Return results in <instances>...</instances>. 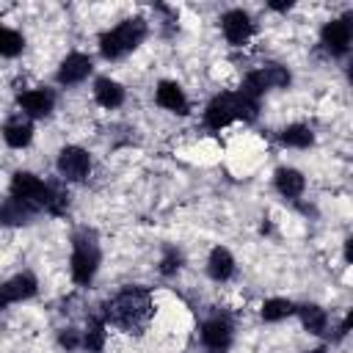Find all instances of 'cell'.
Wrapping results in <instances>:
<instances>
[{
	"label": "cell",
	"instance_id": "obj_2",
	"mask_svg": "<svg viewBox=\"0 0 353 353\" xmlns=\"http://www.w3.org/2000/svg\"><path fill=\"white\" fill-rule=\"evenodd\" d=\"M146 36V22L143 19H124L121 25L110 28L108 33H102L99 39V52L108 58V61H116L121 55H127L130 50H135Z\"/></svg>",
	"mask_w": 353,
	"mask_h": 353
},
{
	"label": "cell",
	"instance_id": "obj_16",
	"mask_svg": "<svg viewBox=\"0 0 353 353\" xmlns=\"http://www.w3.org/2000/svg\"><path fill=\"white\" fill-rule=\"evenodd\" d=\"M303 185H306V179H303V174L298 168H279L276 171V188H279L281 196L295 199V196L303 193Z\"/></svg>",
	"mask_w": 353,
	"mask_h": 353
},
{
	"label": "cell",
	"instance_id": "obj_4",
	"mask_svg": "<svg viewBox=\"0 0 353 353\" xmlns=\"http://www.w3.org/2000/svg\"><path fill=\"white\" fill-rule=\"evenodd\" d=\"M50 196H52V188L44 185L36 174H30V171H17L14 174V179H11V199L22 201L33 212L50 207Z\"/></svg>",
	"mask_w": 353,
	"mask_h": 353
},
{
	"label": "cell",
	"instance_id": "obj_11",
	"mask_svg": "<svg viewBox=\"0 0 353 353\" xmlns=\"http://www.w3.org/2000/svg\"><path fill=\"white\" fill-rule=\"evenodd\" d=\"M52 105H55V97H52L47 88H30V91L19 94V108H22L28 116H33V119L50 116Z\"/></svg>",
	"mask_w": 353,
	"mask_h": 353
},
{
	"label": "cell",
	"instance_id": "obj_5",
	"mask_svg": "<svg viewBox=\"0 0 353 353\" xmlns=\"http://www.w3.org/2000/svg\"><path fill=\"white\" fill-rule=\"evenodd\" d=\"M88 171H91V157H88L85 149H80V146H63L58 152V174L63 179L80 182V179L88 176Z\"/></svg>",
	"mask_w": 353,
	"mask_h": 353
},
{
	"label": "cell",
	"instance_id": "obj_21",
	"mask_svg": "<svg viewBox=\"0 0 353 353\" xmlns=\"http://www.w3.org/2000/svg\"><path fill=\"white\" fill-rule=\"evenodd\" d=\"M259 312H262V317H265L268 323H279V320L290 317V314L295 312V306H292L287 298H268Z\"/></svg>",
	"mask_w": 353,
	"mask_h": 353
},
{
	"label": "cell",
	"instance_id": "obj_23",
	"mask_svg": "<svg viewBox=\"0 0 353 353\" xmlns=\"http://www.w3.org/2000/svg\"><path fill=\"white\" fill-rule=\"evenodd\" d=\"M83 347L91 353H102L105 347V323L102 320H91L85 334H83Z\"/></svg>",
	"mask_w": 353,
	"mask_h": 353
},
{
	"label": "cell",
	"instance_id": "obj_27",
	"mask_svg": "<svg viewBox=\"0 0 353 353\" xmlns=\"http://www.w3.org/2000/svg\"><path fill=\"white\" fill-rule=\"evenodd\" d=\"M179 265H182V254L176 248H168L165 256H163V262H160V273L163 276H174L179 270Z\"/></svg>",
	"mask_w": 353,
	"mask_h": 353
},
{
	"label": "cell",
	"instance_id": "obj_8",
	"mask_svg": "<svg viewBox=\"0 0 353 353\" xmlns=\"http://www.w3.org/2000/svg\"><path fill=\"white\" fill-rule=\"evenodd\" d=\"M204 121H207L210 130H221L229 121H234V94L232 91H223V94L212 97L210 105H207V110H204Z\"/></svg>",
	"mask_w": 353,
	"mask_h": 353
},
{
	"label": "cell",
	"instance_id": "obj_29",
	"mask_svg": "<svg viewBox=\"0 0 353 353\" xmlns=\"http://www.w3.org/2000/svg\"><path fill=\"white\" fill-rule=\"evenodd\" d=\"M290 6H292V3H270V8H273V11H287Z\"/></svg>",
	"mask_w": 353,
	"mask_h": 353
},
{
	"label": "cell",
	"instance_id": "obj_17",
	"mask_svg": "<svg viewBox=\"0 0 353 353\" xmlns=\"http://www.w3.org/2000/svg\"><path fill=\"white\" fill-rule=\"evenodd\" d=\"M3 138L11 149H25L33 141V127L28 121H8L3 130Z\"/></svg>",
	"mask_w": 353,
	"mask_h": 353
},
{
	"label": "cell",
	"instance_id": "obj_9",
	"mask_svg": "<svg viewBox=\"0 0 353 353\" xmlns=\"http://www.w3.org/2000/svg\"><path fill=\"white\" fill-rule=\"evenodd\" d=\"M91 74V58L85 52H69L61 66H58V83L61 85H74Z\"/></svg>",
	"mask_w": 353,
	"mask_h": 353
},
{
	"label": "cell",
	"instance_id": "obj_30",
	"mask_svg": "<svg viewBox=\"0 0 353 353\" xmlns=\"http://www.w3.org/2000/svg\"><path fill=\"white\" fill-rule=\"evenodd\" d=\"M8 303H11V301H8V295H6V290H3V284H0V309L8 306Z\"/></svg>",
	"mask_w": 353,
	"mask_h": 353
},
{
	"label": "cell",
	"instance_id": "obj_22",
	"mask_svg": "<svg viewBox=\"0 0 353 353\" xmlns=\"http://www.w3.org/2000/svg\"><path fill=\"white\" fill-rule=\"evenodd\" d=\"M22 47H25V39H22L17 30L0 25V55H3V58H14V55L22 52Z\"/></svg>",
	"mask_w": 353,
	"mask_h": 353
},
{
	"label": "cell",
	"instance_id": "obj_18",
	"mask_svg": "<svg viewBox=\"0 0 353 353\" xmlns=\"http://www.w3.org/2000/svg\"><path fill=\"white\" fill-rule=\"evenodd\" d=\"M298 317H301V325L309 331V334H323L325 331V323H328V314L314 306V303H303L298 309Z\"/></svg>",
	"mask_w": 353,
	"mask_h": 353
},
{
	"label": "cell",
	"instance_id": "obj_25",
	"mask_svg": "<svg viewBox=\"0 0 353 353\" xmlns=\"http://www.w3.org/2000/svg\"><path fill=\"white\" fill-rule=\"evenodd\" d=\"M268 88H270V85H268V80H265L262 69L248 72V74H245V80H243V94H245V97H251V99H259V94H265Z\"/></svg>",
	"mask_w": 353,
	"mask_h": 353
},
{
	"label": "cell",
	"instance_id": "obj_1",
	"mask_svg": "<svg viewBox=\"0 0 353 353\" xmlns=\"http://www.w3.org/2000/svg\"><path fill=\"white\" fill-rule=\"evenodd\" d=\"M152 314H154V306L146 287H127L116 298H110L105 306V320L124 331H141Z\"/></svg>",
	"mask_w": 353,
	"mask_h": 353
},
{
	"label": "cell",
	"instance_id": "obj_14",
	"mask_svg": "<svg viewBox=\"0 0 353 353\" xmlns=\"http://www.w3.org/2000/svg\"><path fill=\"white\" fill-rule=\"evenodd\" d=\"M94 97L102 108H119L124 102V88L110 77H99L94 83Z\"/></svg>",
	"mask_w": 353,
	"mask_h": 353
},
{
	"label": "cell",
	"instance_id": "obj_28",
	"mask_svg": "<svg viewBox=\"0 0 353 353\" xmlns=\"http://www.w3.org/2000/svg\"><path fill=\"white\" fill-rule=\"evenodd\" d=\"M58 342H61V347H66V350H77V347L83 345V339H80V334H77L74 328H63V331L58 334Z\"/></svg>",
	"mask_w": 353,
	"mask_h": 353
},
{
	"label": "cell",
	"instance_id": "obj_31",
	"mask_svg": "<svg viewBox=\"0 0 353 353\" xmlns=\"http://www.w3.org/2000/svg\"><path fill=\"white\" fill-rule=\"evenodd\" d=\"M306 353H328L325 347H314V350H306Z\"/></svg>",
	"mask_w": 353,
	"mask_h": 353
},
{
	"label": "cell",
	"instance_id": "obj_15",
	"mask_svg": "<svg viewBox=\"0 0 353 353\" xmlns=\"http://www.w3.org/2000/svg\"><path fill=\"white\" fill-rule=\"evenodd\" d=\"M36 287H39V284H36V276H33V273H17L14 279H8V281L3 284V290H6V295H8L11 303L36 295Z\"/></svg>",
	"mask_w": 353,
	"mask_h": 353
},
{
	"label": "cell",
	"instance_id": "obj_20",
	"mask_svg": "<svg viewBox=\"0 0 353 353\" xmlns=\"http://www.w3.org/2000/svg\"><path fill=\"white\" fill-rule=\"evenodd\" d=\"M312 141H314V135H312V130H309L306 124H287V127L281 130V143H284V146L306 149V146H312Z\"/></svg>",
	"mask_w": 353,
	"mask_h": 353
},
{
	"label": "cell",
	"instance_id": "obj_10",
	"mask_svg": "<svg viewBox=\"0 0 353 353\" xmlns=\"http://www.w3.org/2000/svg\"><path fill=\"white\" fill-rule=\"evenodd\" d=\"M154 99H157L160 108H165V110H171V113H179V116L188 113V97H185V91H182L174 80H163V83H157Z\"/></svg>",
	"mask_w": 353,
	"mask_h": 353
},
{
	"label": "cell",
	"instance_id": "obj_13",
	"mask_svg": "<svg viewBox=\"0 0 353 353\" xmlns=\"http://www.w3.org/2000/svg\"><path fill=\"white\" fill-rule=\"evenodd\" d=\"M207 270L215 281H226L232 273H234V256L223 248V245H215L210 251V262H207Z\"/></svg>",
	"mask_w": 353,
	"mask_h": 353
},
{
	"label": "cell",
	"instance_id": "obj_6",
	"mask_svg": "<svg viewBox=\"0 0 353 353\" xmlns=\"http://www.w3.org/2000/svg\"><path fill=\"white\" fill-rule=\"evenodd\" d=\"M201 342L210 353H226L232 345V323L229 317H212L201 325Z\"/></svg>",
	"mask_w": 353,
	"mask_h": 353
},
{
	"label": "cell",
	"instance_id": "obj_19",
	"mask_svg": "<svg viewBox=\"0 0 353 353\" xmlns=\"http://www.w3.org/2000/svg\"><path fill=\"white\" fill-rule=\"evenodd\" d=\"M30 215H33V210L25 207V204L17 201V199H6L3 207H0V223H6V226H19V223H25Z\"/></svg>",
	"mask_w": 353,
	"mask_h": 353
},
{
	"label": "cell",
	"instance_id": "obj_3",
	"mask_svg": "<svg viewBox=\"0 0 353 353\" xmlns=\"http://www.w3.org/2000/svg\"><path fill=\"white\" fill-rule=\"evenodd\" d=\"M99 268V248L91 232H77L74 234V251H72V279L77 284H91Z\"/></svg>",
	"mask_w": 353,
	"mask_h": 353
},
{
	"label": "cell",
	"instance_id": "obj_24",
	"mask_svg": "<svg viewBox=\"0 0 353 353\" xmlns=\"http://www.w3.org/2000/svg\"><path fill=\"white\" fill-rule=\"evenodd\" d=\"M259 113V102L245 97L243 91L234 94V119H243V121H254Z\"/></svg>",
	"mask_w": 353,
	"mask_h": 353
},
{
	"label": "cell",
	"instance_id": "obj_7",
	"mask_svg": "<svg viewBox=\"0 0 353 353\" xmlns=\"http://www.w3.org/2000/svg\"><path fill=\"white\" fill-rule=\"evenodd\" d=\"M221 28H223L226 41L234 44V47L245 44V41L251 39V33H254V22H251V17H248L243 8H232V11H226V14L221 17Z\"/></svg>",
	"mask_w": 353,
	"mask_h": 353
},
{
	"label": "cell",
	"instance_id": "obj_12",
	"mask_svg": "<svg viewBox=\"0 0 353 353\" xmlns=\"http://www.w3.org/2000/svg\"><path fill=\"white\" fill-rule=\"evenodd\" d=\"M323 44L331 50V52H336V55H342V52H347V47H350V25L345 22V19H331V22H325V28H323Z\"/></svg>",
	"mask_w": 353,
	"mask_h": 353
},
{
	"label": "cell",
	"instance_id": "obj_26",
	"mask_svg": "<svg viewBox=\"0 0 353 353\" xmlns=\"http://www.w3.org/2000/svg\"><path fill=\"white\" fill-rule=\"evenodd\" d=\"M262 74H265V80H268L270 88H281V85L290 83V72H287L284 66H279V63H268V66L262 69Z\"/></svg>",
	"mask_w": 353,
	"mask_h": 353
}]
</instances>
